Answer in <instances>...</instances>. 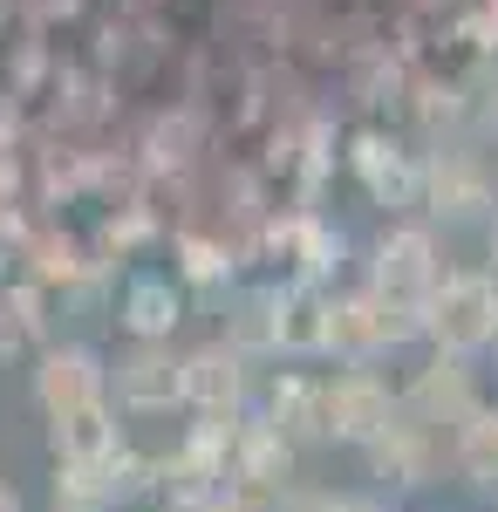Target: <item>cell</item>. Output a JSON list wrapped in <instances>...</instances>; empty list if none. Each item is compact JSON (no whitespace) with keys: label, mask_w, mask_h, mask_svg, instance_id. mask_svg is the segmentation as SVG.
Returning a JSON list of instances; mask_svg holds the SVG:
<instances>
[{"label":"cell","mask_w":498,"mask_h":512,"mask_svg":"<svg viewBox=\"0 0 498 512\" xmlns=\"http://www.w3.org/2000/svg\"><path fill=\"white\" fill-rule=\"evenodd\" d=\"M110 390L130 417H171L185 410V355H171V342H130L110 369Z\"/></svg>","instance_id":"cell-5"},{"label":"cell","mask_w":498,"mask_h":512,"mask_svg":"<svg viewBox=\"0 0 498 512\" xmlns=\"http://www.w3.org/2000/svg\"><path fill=\"white\" fill-rule=\"evenodd\" d=\"M403 410L430 424V431H464L478 410H485V390H478V369L471 355H430L417 376L403 383Z\"/></svg>","instance_id":"cell-6"},{"label":"cell","mask_w":498,"mask_h":512,"mask_svg":"<svg viewBox=\"0 0 498 512\" xmlns=\"http://www.w3.org/2000/svg\"><path fill=\"white\" fill-rule=\"evenodd\" d=\"M369 287L383 294L389 308H403V315H423L430 308V294L444 287V267H437V239L423 233V226H389L376 239V260H369Z\"/></svg>","instance_id":"cell-2"},{"label":"cell","mask_w":498,"mask_h":512,"mask_svg":"<svg viewBox=\"0 0 498 512\" xmlns=\"http://www.w3.org/2000/svg\"><path fill=\"white\" fill-rule=\"evenodd\" d=\"M260 417H267L294 451H301V444H321V437H328V383H321V376H301V369H280L267 383V410H260Z\"/></svg>","instance_id":"cell-10"},{"label":"cell","mask_w":498,"mask_h":512,"mask_svg":"<svg viewBox=\"0 0 498 512\" xmlns=\"http://www.w3.org/2000/svg\"><path fill=\"white\" fill-rule=\"evenodd\" d=\"M171 512H246L232 492H205V499H185V506H171Z\"/></svg>","instance_id":"cell-20"},{"label":"cell","mask_w":498,"mask_h":512,"mask_svg":"<svg viewBox=\"0 0 498 512\" xmlns=\"http://www.w3.org/2000/svg\"><path fill=\"white\" fill-rule=\"evenodd\" d=\"M403 342H423V315H403V308H389L376 287L335 294V328H328V355H342V362H376V355L403 349Z\"/></svg>","instance_id":"cell-3"},{"label":"cell","mask_w":498,"mask_h":512,"mask_svg":"<svg viewBox=\"0 0 498 512\" xmlns=\"http://www.w3.org/2000/svg\"><path fill=\"white\" fill-rule=\"evenodd\" d=\"M0 512H28V506H21V492H14L7 478H0Z\"/></svg>","instance_id":"cell-22"},{"label":"cell","mask_w":498,"mask_h":512,"mask_svg":"<svg viewBox=\"0 0 498 512\" xmlns=\"http://www.w3.org/2000/svg\"><path fill=\"white\" fill-rule=\"evenodd\" d=\"M430 212L437 219H478L485 205H492V192H485V178H478V164L458 158V151H444V158L430 164Z\"/></svg>","instance_id":"cell-16"},{"label":"cell","mask_w":498,"mask_h":512,"mask_svg":"<svg viewBox=\"0 0 498 512\" xmlns=\"http://www.w3.org/2000/svg\"><path fill=\"white\" fill-rule=\"evenodd\" d=\"M55 512H76V506H55Z\"/></svg>","instance_id":"cell-23"},{"label":"cell","mask_w":498,"mask_h":512,"mask_svg":"<svg viewBox=\"0 0 498 512\" xmlns=\"http://www.w3.org/2000/svg\"><path fill=\"white\" fill-rule=\"evenodd\" d=\"M226 342L239 355H280V287H267V294H253L239 315H232Z\"/></svg>","instance_id":"cell-17"},{"label":"cell","mask_w":498,"mask_h":512,"mask_svg":"<svg viewBox=\"0 0 498 512\" xmlns=\"http://www.w3.org/2000/svg\"><path fill=\"white\" fill-rule=\"evenodd\" d=\"M342 512H396L389 499H376V492H362V499H342Z\"/></svg>","instance_id":"cell-21"},{"label":"cell","mask_w":498,"mask_h":512,"mask_svg":"<svg viewBox=\"0 0 498 512\" xmlns=\"http://www.w3.org/2000/svg\"><path fill=\"white\" fill-rule=\"evenodd\" d=\"M48 444H55V465H110V458L130 451L110 396H103V403H82L69 417H55V424H48Z\"/></svg>","instance_id":"cell-11"},{"label":"cell","mask_w":498,"mask_h":512,"mask_svg":"<svg viewBox=\"0 0 498 512\" xmlns=\"http://www.w3.org/2000/svg\"><path fill=\"white\" fill-rule=\"evenodd\" d=\"M335 294L321 287H280V355H328Z\"/></svg>","instance_id":"cell-13"},{"label":"cell","mask_w":498,"mask_h":512,"mask_svg":"<svg viewBox=\"0 0 498 512\" xmlns=\"http://www.w3.org/2000/svg\"><path fill=\"white\" fill-rule=\"evenodd\" d=\"M355 171H362L369 198L389 205V212H410L423 198V178H430V171H417L410 151H396V144H362V151H355Z\"/></svg>","instance_id":"cell-14"},{"label":"cell","mask_w":498,"mask_h":512,"mask_svg":"<svg viewBox=\"0 0 498 512\" xmlns=\"http://www.w3.org/2000/svg\"><path fill=\"white\" fill-rule=\"evenodd\" d=\"M178 315H185V294L171 274H130L116 294V321L130 328V342H171Z\"/></svg>","instance_id":"cell-12"},{"label":"cell","mask_w":498,"mask_h":512,"mask_svg":"<svg viewBox=\"0 0 498 512\" xmlns=\"http://www.w3.org/2000/svg\"><path fill=\"white\" fill-rule=\"evenodd\" d=\"M362 458H369V478H376V485H389V492H417V485H430V472H437V431L417 424L410 410H396V424H389Z\"/></svg>","instance_id":"cell-9"},{"label":"cell","mask_w":498,"mask_h":512,"mask_svg":"<svg viewBox=\"0 0 498 512\" xmlns=\"http://www.w3.org/2000/svg\"><path fill=\"white\" fill-rule=\"evenodd\" d=\"M396 410H403V390H389L369 362H342V369L328 376V437H335V444L369 451V444L396 424Z\"/></svg>","instance_id":"cell-4"},{"label":"cell","mask_w":498,"mask_h":512,"mask_svg":"<svg viewBox=\"0 0 498 512\" xmlns=\"http://www.w3.org/2000/svg\"><path fill=\"white\" fill-rule=\"evenodd\" d=\"M185 274H192V280H219L226 267H219V253H212L205 239H192V246H185Z\"/></svg>","instance_id":"cell-19"},{"label":"cell","mask_w":498,"mask_h":512,"mask_svg":"<svg viewBox=\"0 0 498 512\" xmlns=\"http://www.w3.org/2000/svg\"><path fill=\"white\" fill-rule=\"evenodd\" d=\"M185 410H198V424H239L246 410V355L232 342H205L185 355Z\"/></svg>","instance_id":"cell-8"},{"label":"cell","mask_w":498,"mask_h":512,"mask_svg":"<svg viewBox=\"0 0 498 512\" xmlns=\"http://www.w3.org/2000/svg\"><path fill=\"white\" fill-rule=\"evenodd\" d=\"M103 396H110V369L89 342H48L35 355V410L48 424L82 410V403H103Z\"/></svg>","instance_id":"cell-7"},{"label":"cell","mask_w":498,"mask_h":512,"mask_svg":"<svg viewBox=\"0 0 498 512\" xmlns=\"http://www.w3.org/2000/svg\"><path fill=\"white\" fill-rule=\"evenodd\" d=\"M41 349V287H0V355Z\"/></svg>","instance_id":"cell-18"},{"label":"cell","mask_w":498,"mask_h":512,"mask_svg":"<svg viewBox=\"0 0 498 512\" xmlns=\"http://www.w3.org/2000/svg\"><path fill=\"white\" fill-rule=\"evenodd\" d=\"M451 472L471 492H498V403H485L464 431H451Z\"/></svg>","instance_id":"cell-15"},{"label":"cell","mask_w":498,"mask_h":512,"mask_svg":"<svg viewBox=\"0 0 498 512\" xmlns=\"http://www.w3.org/2000/svg\"><path fill=\"white\" fill-rule=\"evenodd\" d=\"M492 512H498V506H492Z\"/></svg>","instance_id":"cell-24"},{"label":"cell","mask_w":498,"mask_h":512,"mask_svg":"<svg viewBox=\"0 0 498 512\" xmlns=\"http://www.w3.org/2000/svg\"><path fill=\"white\" fill-rule=\"evenodd\" d=\"M423 342L437 355H485L498 342V280L492 274H444L423 308Z\"/></svg>","instance_id":"cell-1"}]
</instances>
